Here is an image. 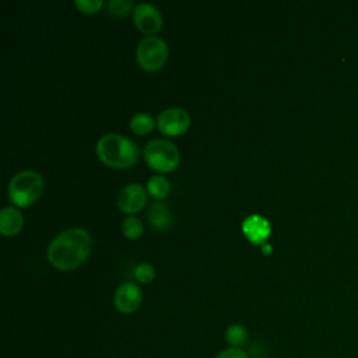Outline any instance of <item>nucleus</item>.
I'll return each instance as SVG.
<instances>
[{"instance_id": "nucleus-3", "label": "nucleus", "mask_w": 358, "mask_h": 358, "mask_svg": "<svg viewBox=\"0 0 358 358\" xmlns=\"http://www.w3.org/2000/svg\"><path fill=\"white\" fill-rule=\"evenodd\" d=\"M8 199L17 207H29L35 204L45 190L42 176L31 169L15 173L8 183Z\"/></svg>"}, {"instance_id": "nucleus-20", "label": "nucleus", "mask_w": 358, "mask_h": 358, "mask_svg": "<svg viewBox=\"0 0 358 358\" xmlns=\"http://www.w3.org/2000/svg\"><path fill=\"white\" fill-rule=\"evenodd\" d=\"M215 358H249V357H248L246 351H243L242 348L229 347V348L220 351Z\"/></svg>"}, {"instance_id": "nucleus-2", "label": "nucleus", "mask_w": 358, "mask_h": 358, "mask_svg": "<svg viewBox=\"0 0 358 358\" xmlns=\"http://www.w3.org/2000/svg\"><path fill=\"white\" fill-rule=\"evenodd\" d=\"M96 155L108 166L124 169L138 159L137 145L120 134H105L96 143Z\"/></svg>"}, {"instance_id": "nucleus-6", "label": "nucleus", "mask_w": 358, "mask_h": 358, "mask_svg": "<svg viewBox=\"0 0 358 358\" xmlns=\"http://www.w3.org/2000/svg\"><path fill=\"white\" fill-rule=\"evenodd\" d=\"M190 126V116L182 108H168L162 110L157 119L158 130L169 137L183 134Z\"/></svg>"}, {"instance_id": "nucleus-11", "label": "nucleus", "mask_w": 358, "mask_h": 358, "mask_svg": "<svg viewBox=\"0 0 358 358\" xmlns=\"http://www.w3.org/2000/svg\"><path fill=\"white\" fill-rule=\"evenodd\" d=\"M22 214L14 207H4L0 213V231L4 236H14L22 229Z\"/></svg>"}, {"instance_id": "nucleus-1", "label": "nucleus", "mask_w": 358, "mask_h": 358, "mask_svg": "<svg viewBox=\"0 0 358 358\" xmlns=\"http://www.w3.org/2000/svg\"><path fill=\"white\" fill-rule=\"evenodd\" d=\"M91 235L83 228H69L53 238L48 248V260L62 271L74 270L91 253Z\"/></svg>"}, {"instance_id": "nucleus-9", "label": "nucleus", "mask_w": 358, "mask_h": 358, "mask_svg": "<svg viewBox=\"0 0 358 358\" xmlns=\"http://www.w3.org/2000/svg\"><path fill=\"white\" fill-rule=\"evenodd\" d=\"M147 201V192L138 183H130L124 186L117 197V206L123 213L134 214L138 213Z\"/></svg>"}, {"instance_id": "nucleus-8", "label": "nucleus", "mask_w": 358, "mask_h": 358, "mask_svg": "<svg viewBox=\"0 0 358 358\" xmlns=\"http://www.w3.org/2000/svg\"><path fill=\"white\" fill-rule=\"evenodd\" d=\"M115 306L122 313L136 312L143 302V292L140 287L134 282H123L117 287L113 296Z\"/></svg>"}, {"instance_id": "nucleus-19", "label": "nucleus", "mask_w": 358, "mask_h": 358, "mask_svg": "<svg viewBox=\"0 0 358 358\" xmlns=\"http://www.w3.org/2000/svg\"><path fill=\"white\" fill-rule=\"evenodd\" d=\"M76 7L84 14H95L102 7V0H76Z\"/></svg>"}, {"instance_id": "nucleus-4", "label": "nucleus", "mask_w": 358, "mask_h": 358, "mask_svg": "<svg viewBox=\"0 0 358 358\" xmlns=\"http://www.w3.org/2000/svg\"><path fill=\"white\" fill-rule=\"evenodd\" d=\"M144 159L150 168L158 172H172L180 159L179 150L168 140L155 138L144 148Z\"/></svg>"}, {"instance_id": "nucleus-17", "label": "nucleus", "mask_w": 358, "mask_h": 358, "mask_svg": "<svg viewBox=\"0 0 358 358\" xmlns=\"http://www.w3.org/2000/svg\"><path fill=\"white\" fill-rule=\"evenodd\" d=\"M155 270L150 263H140L134 267V278L143 284H148L154 280Z\"/></svg>"}, {"instance_id": "nucleus-10", "label": "nucleus", "mask_w": 358, "mask_h": 358, "mask_svg": "<svg viewBox=\"0 0 358 358\" xmlns=\"http://www.w3.org/2000/svg\"><path fill=\"white\" fill-rule=\"evenodd\" d=\"M242 231L252 243L263 245L271 232V225L264 217L252 214L243 220Z\"/></svg>"}, {"instance_id": "nucleus-5", "label": "nucleus", "mask_w": 358, "mask_h": 358, "mask_svg": "<svg viewBox=\"0 0 358 358\" xmlns=\"http://www.w3.org/2000/svg\"><path fill=\"white\" fill-rule=\"evenodd\" d=\"M169 49L164 39L158 36H145L137 46L136 59L145 71L159 70L168 60Z\"/></svg>"}, {"instance_id": "nucleus-15", "label": "nucleus", "mask_w": 358, "mask_h": 358, "mask_svg": "<svg viewBox=\"0 0 358 358\" xmlns=\"http://www.w3.org/2000/svg\"><path fill=\"white\" fill-rule=\"evenodd\" d=\"M169 182L164 176H152L147 183L148 193L157 200L165 199L169 193Z\"/></svg>"}, {"instance_id": "nucleus-16", "label": "nucleus", "mask_w": 358, "mask_h": 358, "mask_svg": "<svg viewBox=\"0 0 358 358\" xmlns=\"http://www.w3.org/2000/svg\"><path fill=\"white\" fill-rule=\"evenodd\" d=\"M122 232L129 239H137L143 234V224L137 217L130 215V217L123 220Z\"/></svg>"}, {"instance_id": "nucleus-14", "label": "nucleus", "mask_w": 358, "mask_h": 358, "mask_svg": "<svg viewBox=\"0 0 358 358\" xmlns=\"http://www.w3.org/2000/svg\"><path fill=\"white\" fill-rule=\"evenodd\" d=\"M248 337L249 336H248L246 327L239 323H234V324L228 326V329L225 331V340L231 347L241 348L243 344H246Z\"/></svg>"}, {"instance_id": "nucleus-12", "label": "nucleus", "mask_w": 358, "mask_h": 358, "mask_svg": "<svg viewBox=\"0 0 358 358\" xmlns=\"http://www.w3.org/2000/svg\"><path fill=\"white\" fill-rule=\"evenodd\" d=\"M147 220L154 229L162 231V229H166L171 227L172 214H171L169 208L162 201H155L148 208Z\"/></svg>"}, {"instance_id": "nucleus-13", "label": "nucleus", "mask_w": 358, "mask_h": 358, "mask_svg": "<svg viewBox=\"0 0 358 358\" xmlns=\"http://www.w3.org/2000/svg\"><path fill=\"white\" fill-rule=\"evenodd\" d=\"M155 122L148 113H137L130 119V129L134 134L145 136L152 131Z\"/></svg>"}, {"instance_id": "nucleus-21", "label": "nucleus", "mask_w": 358, "mask_h": 358, "mask_svg": "<svg viewBox=\"0 0 358 358\" xmlns=\"http://www.w3.org/2000/svg\"><path fill=\"white\" fill-rule=\"evenodd\" d=\"M262 252H263V255H270L271 253V245L263 243L262 245Z\"/></svg>"}, {"instance_id": "nucleus-18", "label": "nucleus", "mask_w": 358, "mask_h": 358, "mask_svg": "<svg viewBox=\"0 0 358 358\" xmlns=\"http://www.w3.org/2000/svg\"><path fill=\"white\" fill-rule=\"evenodd\" d=\"M131 7V0H110L108 3V13L113 17H123L130 11Z\"/></svg>"}, {"instance_id": "nucleus-7", "label": "nucleus", "mask_w": 358, "mask_h": 358, "mask_svg": "<svg viewBox=\"0 0 358 358\" xmlns=\"http://www.w3.org/2000/svg\"><path fill=\"white\" fill-rule=\"evenodd\" d=\"M133 21L141 34L150 36H154L162 27V15L159 10L150 3H140L134 7Z\"/></svg>"}]
</instances>
